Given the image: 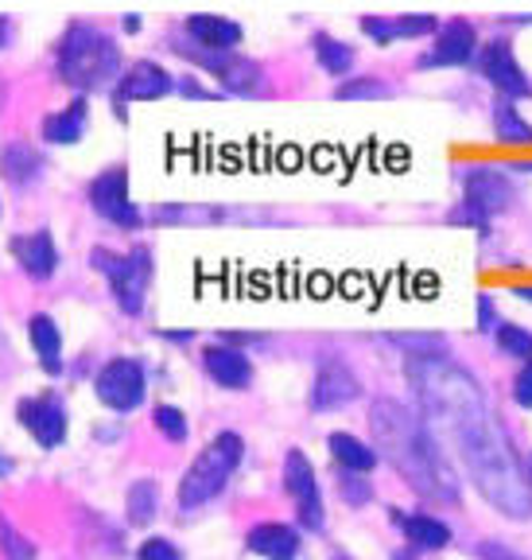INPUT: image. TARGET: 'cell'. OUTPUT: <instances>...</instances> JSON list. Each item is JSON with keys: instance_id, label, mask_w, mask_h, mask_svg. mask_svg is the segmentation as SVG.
Wrapping results in <instances>:
<instances>
[{"instance_id": "f1b7e54d", "label": "cell", "mask_w": 532, "mask_h": 560, "mask_svg": "<svg viewBox=\"0 0 532 560\" xmlns=\"http://www.w3.org/2000/svg\"><path fill=\"white\" fill-rule=\"evenodd\" d=\"M152 424H156L159 436H167L172 444H184L187 440V417L179 405H156V409H152Z\"/></svg>"}, {"instance_id": "ffe728a7", "label": "cell", "mask_w": 532, "mask_h": 560, "mask_svg": "<svg viewBox=\"0 0 532 560\" xmlns=\"http://www.w3.org/2000/svg\"><path fill=\"white\" fill-rule=\"evenodd\" d=\"M86 125H90L86 97H74L67 109H59V114H51L44 121V140L47 144H79L86 137Z\"/></svg>"}, {"instance_id": "8992f818", "label": "cell", "mask_w": 532, "mask_h": 560, "mask_svg": "<svg viewBox=\"0 0 532 560\" xmlns=\"http://www.w3.org/2000/svg\"><path fill=\"white\" fill-rule=\"evenodd\" d=\"M509 202H513V184L498 167H471L463 175V207L454 210L451 222H459V226H471L474 222L478 230H486L489 219L501 214Z\"/></svg>"}, {"instance_id": "d6a6232c", "label": "cell", "mask_w": 532, "mask_h": 560, "mask_svg": "<svg viewBox=\"0 0 532 560\" xmlns=\"http://www.w3.org/2000/svg\"><path fill=\"white\" fill-rule=\"evenodd\" d=\"M362 32L374 39V44H393V16H362Z\"/></svg>"}, {"instance_id": "4fadbf2b", "label": "cell", "mask_w": 532, "mask_h": 560, "mask_svg": "<svg viewBox=\"0 0 532 560\" xmlns=\"http://www.w3.org/2000/svg\"><path fill=\"white\" fill-rule=\"evenodd\" d=\"M194 62H199L202 70H210V74H214L229 94L253 97L264 90V74L253 59H241V55H229V51L226 55L202 51V55H194Z\"/></svg>"}, {"instance_id": "7a4b0ae2", "label": "cell", "mask_w": 532, "mask_h": 560, "mask_svg": "<svg viewBox=\"0 0 532 560\" xmlns=\"http://www.w3.org/2000/svg\"><path fill=\"white\" fill-rule=\"evenodd\" d=\"M369 429L377 436V447L424 499L436 502H459L463 487L459 475L447 464V452L439 447L436 432L424 424L412 409H404L401 401H377L369 412Z\"/></svg>"}, {"instance_id": "60d3db41", "label": "cell", "mask_w": 532, "mask_h": 560, "mask_svg": "<svg viewBox=\"0 0 532 560\" xmlns=\"http://www.w3.org/2000/svg\"><path fill=\"white\" fill-rule=\"evenodd\" d=\"M9 475H12V459L4 452H0V479H9Z\"/></svg>"}, {"instance_id": "d4e9b609", "label": "cell", "mask_w": 532, "mask_h": 560, "mask_svg": "<svg viewBox=\"0 0 532 560\" xmlns=\"http://www.w3.org/2000/svg\"><path fill=\"white\" fill-rule=\"evenodd\" d=\"M494 137L501 140V144H532V125L524 121L521 114L513 109V102H501L494 105Z\"/></svg>"}, {"instance_id": "5bb4252c", "label": "cell", "mask_w": 532, "mask_h": 560, "mask_svg": "<svg viewBox=\"0 0 532 560\" xmlns=\"http://www.w3.org/2000/svg\"><path fill=\"white\" fill-rule=\"evenodd\" d=\"M362 394L358 377L354 370L342 366V362H323L319 374H315V385H311V409L315 412H334L342 405H350L354 397Z\"/></svg>"}, {"instance_id": "277c9868", "label": "cell", "mask_w": 532, "mask_h": 560, "mask_svg": "<svg viewBox=\"0 0 532 560\" xmlns=\"http://www.w3.org/2000/svg\"><path fill=\"white\" fill-rule=\"evenodd\" d=\"M241 455H245V440L237 432H218V436L210 440L194 455V464L187 467L184 482H179V510H199L210 499H218L222 490H226V482L234 479V471L241 467Z\"/></svg>"}, {"instance_id": "ac0fdd59", "label": "cell", "mask_w": 532, "mask_h": 560, "mask_svg": "<svg viewBox=\"0 0 532 560\" xmlns=\"http://www.w3.org/2000/svg\"><path fill=\"white\" fill-rule=\"evenodd\" d=\"M202 370L210 374V382L222 385V389H245L253 382V366L241 350L229 347V342H214V347L202 350Z\"/></svg>"}, {"instance_id": "1f68e13d", "label": "cell", "mask_w": 532, "mask_h": 560, "mask_svg": "<svg viewBox=\"0 0 532 560\" xmlns=\"http://www.w3.org/2000/svg\"><path fill=\"white\" fill-rule=\"evenodd\" d=\"M137 560H184V552L175 549L167 537H149V541L137 549Z\"/></svg>"}, {"instance_id": "f546056e", "label": "cell", "mask_w": 532, "mask_h": 560, "mask_svg": "<svg viewBox=\"0 0 532 560\" xmlns=\"http://www.w3.org/2000/svg\"><path fill=\"white\" fill-rule=\"evenodd\" d=\"M397 39H419V35H439V20L428 12H412V16H393Z\"/></svg>"}, {"instance_id": "7bdbcfd3", "label": "cell", "mask_w": 532, "mask_h": 560, "mask_svg": "<svg viewBox=\"0 0 532 560\" xmlns=\"http://www.w3.org/2000/svg\"><path fill=\"white\" fill-rule=\"evenodd\" d=\"M121 24H125V32H137V27H140V16H125Z\"/></svg>"}, {"instance_id": "6da1fadb", "label": "cell", "mask_w": 532, "mask_h": 560, "mask_svg": "<svg viewBox=\"0 0 532 560\" xmlns=\"http://www.w3.org/2000/svg\"><path fill=\"white\" fill-rule=\"evenodd\" d=\"M409 382L424 412L436 424L451 429L454 447L463 455V467L482 490V499L517 522L532 517V475L517 459L498 417L489 412L482 385L447 359H412Z\"/></svg>"}, {"instance_id": "836d02e7", "label": "cell", "mask_w": 532, "mask_h": 560, "mask_svg": "<svg viewBox=\"0 0 532 560\" xmlns=\"http://www.w3.org/2000/svg\"><path fill=\"white\" fill-rule=\"evenodd\" d=\"M381 94H385V86L377 79H350V82H342V86H339L342 102H346V97H354V102H358V97H381Z\"/></svg>"}, {"instance_id": "83f0119b", "label": "cell", "mask_w": 532, "mask_h": 560, "mask_svg": "<svg viewBox=\"0 0 532 560\" xmlns=\"http://www.w3.org/2000/svg\"><path fill=\"white\" fill-rule=\"evenodd\" d=\"M494 339H498L501 354H509V359H521V362H532V331H529V327L498 324V327H494Z\"/></svg>"}, {"instance_id": "30bf717a", "label": "cell", "mask_w": 532, "mask_h": 560, "mask_svg": "<svg viewBox=\"0 0 532 560\" xmlns=\"http://www.w3.org/2000/svg\"><path fill=\"white\" fill-rule=\"evenodd\" d=\"M478 67L489 79V86L501 94V102H521V97H532V82L521 70V62H517L509 39H494V44L482 47Z\"/></svg>"}, {"instance_id": "2e32d148", "label": "cell", "mask_w": 532, "mask_h": 560, "mask_svg": "<svg viewBox=\"0 0 532 560\" xmlns=\"http://www.w3.org/2000/svg\"><path fill=\"white\" fill-rule=\"evenodd\" d=\"M12 257L32 280H51L59 269V249H55V237L47 230H32V234L12 237Z\"/></svg>"}, {"instance_id": "4316f807", "label": "cell", "mask_w": 532, "mask_h": 560, "mask_svg": "<svg viewBox=\"0 0 532 560\" xmlns=\"http://www.w3.org/2000/svg\"><path fill=\"white\" fill-rule=\"evenodd\" d=\"M0 167H4V179H9V184L24 187L27 179L39 172V160H35V152L27 149V144H12V149H4V160H0Z\"/></svg>"}, {"instance_id": "7402d4cb", "label": "cell", "mask_w": 532, "mask_h": 560, "mask_svg": "<svg viewBox=\"0 0 532 560\" xmlns=\"http://www.w3.org/2000/svg\"><path fill=\"white\" fill-rule=\"evenodd\" d=\"M27 342H32L35 359H39V366L47 370V374H59L62 370V335L59 327H55L51 315H32L27 319Z\"/></svg>"}, {"instance_id": "f6af8a7d", "label": "cell", "mask_w": 532, "mask_h": 560, "mask_svg": "<svg viewBox=\"0 0 532 560\" xmlns=\"http://www.w3.org/2000/svg\"><path fill=\"white\" fill-rule=\"evenodd\" d=\"M397 560H409V557H397Z\"/></svg>"}, {"instance_id": "ab89813d", "label": "cell", "mask_w": 532, "mask_h": 560, "mask_svg": "<svg viewBox=\"0 0 532 560\" xmlns=\"http://www.w3.org/2000/svg\"><path fill=\"white\" fill-rule=\"evenodd\" d=\"M164 339H175V342H191V331H159Z\"/></svg>"}, {"instance_id": "484cf974", "label": "cell", "mask_w": 532, "mask_h": 560, "mask_svg": "<svg viewBox=\"0 0 532 560\" xmlns=\"http://www.w3.org/2000/svg\"><path fill=\"white\" fill-rule=\"evenodd\" d=\"M125 510H129V522L132 525H152V517H156V510H159V487H156V482H152V479H137V482H132Z\"/></svg>"}, {"instance_id": "3957f363", "label": "cell", "mask_w": 532, "mask_h": 560, "mask_svg": "<svg viewBox=\"0 0 532 560\" xmlns=\"http://www.w3.org/2000/svg\"><path fill=\"white\" fill-rule=\"evenodd\" d=\"M55 70L70 90L90 94L121 74V47L90 24H70L55 47Z\"/></svg>"}, {"instance_id": "bcb514c9", "label": "cell", "mask_w": 532, "mask_h": 560, "mask_svg": "<svg viewBox=\"0 0 532 560\" xmlns=\"http://www.w3.org/2000/svg\"><path fill=\"white\" fill-rule=\"evenodd\" d=\"M529 467H532V459H529Z\"/></svg>"}, {"instance_id": "74e56055", "label": "cell", "mask_w": 532, "mask_h": 560, "mask_svg": "<svg viewBox=\"0 0 532 560\" xmlns=\"http://www.w3.org/2000/svg\"><path fill=\"white\" fill-rule=\"evenodd\" d=\"M175 86L184 90V97H214V94H206V90H202L194 79H179V82H175Z\"/></svg>"}, {"instance_id": "52a82bcc", "label": "cell", "mask_w": 532, "mask_h": 560, "mask_svg": "<svg viewBox=\"0 0 532 560\" xmlns=\"http://www.w3.org/2000/svg\"><path fill=\"white\" fill-rule=\"evenodd\" d=\"M90 207L97 210V219H105L109 226L117 230H140L144 226V210L129 199V167L114 164L97 172L86 187Z\"/></svg>"}, {"instance_id": "9a60e30c", "label": "cell", "mask_w": 532, "mask_h": 560, "mask_svg": "<svg viewBox=\"0 0 532 560\" xmlns=\"http://www.w3.org/2000/svg\"><path fill=\"white\" fill-rule=\"evenodd\" d=\"M175 90V79L167 74L159 62L152 59H137L117 82V102H156V97H167Z\"/></svg>"}, {"instance_id": "e575fe53", "label": "cell", "mask_w": 532, "mask_h": 560, "mask_svg": "<svg viewBox=\"0 0 532 560\" xmlns=\"http://www.w3.org/2000/svg\"><path fill=\"white\" fill-rule=\"evenodd\" d=\"M513 401L521 405V409H532V362H524V366L517 370V377H513Z\"/></svg>"}, {"instance_id": "4dcf8cb0", "label": "cell", "mask_w": 532, "mask_h": 560, "mask_svg": "<svg viewBox=\"0 0 532 560\" xmlns=\"http://www.w3.org/2000/svg\"><path fill=\"white\" fill-rule=\"evenodd\" d=\"M0 549L9 552L12 560H32L35 557V545L24 541V537H20L9 522H0Z\"/></svg>"}, {"instance_id": "d590c367", "label": "cell", "mask_w": 532, "mask_h": 560, "mask_svg": "<svg viewBox=\"0 0 532 560\" xmlns=\"http://www.w3.org/2000/svg\"><path fill=\"white\" fill-rule=\"evenodd\" d=\"M478 560H524V557L501 541H486V545H478Z\"/></svg>"}, {"instance_id": "8d00e7d4", "label": "cell", "mask_w": 532, "mask_h": 560, "mask_svg": "<svg viewBox=\"0 0 532 560\" xmlns=\"http://www.w3.org/2000/svg\"><path fill=\"white\" fill-rule=\"evenodd\" d=\"M478 327L482 331H494V327H498V315H494V300L489 296H478Z\"/></svg>"}, {"instance_id": "8fae6325", "label": "cell", "mask_w": 532, "mask_h": 560, "mask_svg": "<svg viewBox=\"0 0 532 560\" xmlns=\"http://www.w3.org/2000/svg\"><path fill=\"white\" fill-rule=\"evenodd\" d=\"M478 55V27L471 20H447L439 27L431 51L419 59L424 70H439V67H471V59Z\"/></svg>"}, {"instance_id": "5b68a950", "label": "cell", "mask_w": 532, "mask_h": 560, "mask_svg": "<svg viewBox=\"0 0 532 560\" xmlns=\"http://www.w3.org/2000/svg\"><path fill=\"white\" fill-rule=\"evenodd\" d=\"M90 265L105 272L109 292L121 304L125 315H144V300H149V280H152V254L149 245H137L129 254H109V249H94Z\"/></svg>"}, {"instance_id": "7c38bea8", "label": "cell", "mask_w": 532, "mask_h": 560, "mask_svg": "<svg viewBox=\"0 0 532 560\" xmlns=\"http://www.w3.org/2000/svg\"><path fill=\"white\" fill-rule=\"evenodd\" d=\"M20 424L35 436L39 447H59L67 440V409H62L59 397L39 394V397H24L16 409Z\"/></svg>"}, {"instance_id": "f35d334b", "label": "cell", "mask_w": 532, "mask_h": 560, "mask_svg": "<svg viewBox=\"0 0 532 560\" xmlns=\"http://www.w3.org/2000/svg\"><path fill=\"white\" fill-rule=\"evenodd\" d=\"M513 296H517V300H524V304H532V284H517Z\"/></svg>"}, {"instance_id": "d6986e66", "label": "cell", "mask_w": 532, "mask_h": 560, "mask_svg": "<svg viewBox=\"0 0 532 560\" xmlns=\"http://www.w3.org/2000/svg\"><path fill=\"white\" fill-rule=\"evenodd\" d=\"M245 545L264 560H296L299 557V534L284 522H261L249 529Z\"/></svg>"}, {"instance_id": "e0dca14e", "label": "cell", "mask_w": 532, "mask_h": 560, "mask_svg": "<svg viewBox=\"0 0 532 560\" xmlns=\"http://www.w3.org/2000/svg\"><path fill=\"white\" fill-rule=\"evenodd\" d=\"M187 35H191L194 44L202 47V51H214V55H226L234 51L237 44H241V24L229 16H218V12H194V16H187Z\"/></svg>"}, {"instance_id": "9c48e42d", "label": "cell", "mask_w": 532, "mask_h": 560, "mask_svg": "<svg viewBox=\"0 0 532 560\" xmlns=\"http://www.w3.org/2000/svg\"><path fill=\"white\" fill-rule=\"evenodd\" d=\"M284 487H288V494L296 499L299 525H304V529H311V534H319V529H323V522H327L323 494H319V482H315L311 459H307L304 452H296V447L284 455Z\"/></svg>"}, {"instance_id": "ee69618b", "label": "cell", "mask_w": 532, "mask_h": 560, "mask_svg": "<svg viewBox=\"0 0 532 560\" xmlns=\"http://www.w3.org/2000/svg\"><path fill=\"white\" fill-rule=\"evenodd\" d=\"M517 167H521V172H532V160H521Z\"/></svg>"}, {"instance_id": "cb8c5ba5", "label": "cell", "mask_w": 532, "mask_h": 560, "mask_svg": "<svg viewBox=\"0 0 532 560\" xmlns=\"http://www.w3.org/2000/svg\"><path fill=\"white\" fill-rule=\"evenodd\" d=\"M315 47V62L327 70V74H350L354 70V47L346 44V39H334V35L319 32L311 39Z\"/></svg>"}, {"instance_id": "603a6c76", "label": "cell", "mask_w": 532, "mask_h": 560, "mask_svg": "<svg viewBox=\"0 0 532 560\" xmlns=\"http://www.w3.org/2000/svg\"><path fill=\"white\" fill-rule=\"evenodd\" d=\"M327 447H331L334 464H339L342 471H350V475H369L377 467V452H374V447L362 444V440L350 436V432H331Z\"/></svg>"}, {"instance_id": "44dd1931", "label": "cell", "mask_w": 532, "mask_h": 560, "mask_svg": "<svg viewBox=\"0 0 532 560\" xmlns=\"http://www.w3.org/2000/svg\"><path fill=\"white\" fill-rule=\"evenodd\" d=\"M397 525H401V534L409 537V545L424 552H436V549H447L451 545V525L439 522V517H428V514H393Z\"/></svg>"}, {"instance_id": "b9f144b4", "label": "cell", "mask_w": 532, "mask_h": 560, "mask_svg": "<svg viewBox=\"0 0 532 560\" xmlns=\"http://www.w3.org/2000/svg\"><path fill=\"white\" fill-rule=\"evenodd\" d=\"M4 44H9V20L0 16V47H4Z\"/></svg>"}, {"instance_id": "ba28073f", "label": "cell", "mask_w": 532, "mask_h": 560, "mask_svg": "<svg viewBox=\"0 0 532 560\" xmlns=\"http://www.w3.org/2000/svg\"><path fill=\"white\" fill-rule=\"evenodd\" d=\"M94 394L109 412H137L144 405V394H149V374L137 359L121 354V359H109L97 370Z\"/></svg>"}]
</instances>
